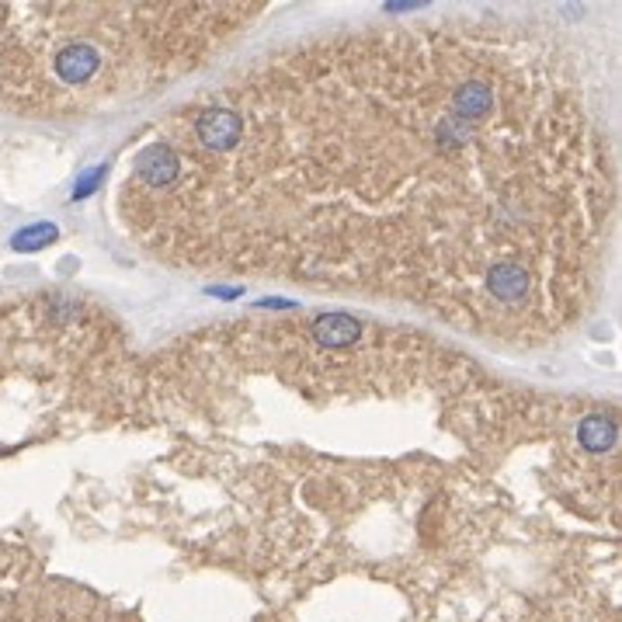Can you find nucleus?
Here are the masks:
<instances>
[{"mask_svg": "<svg viewBox=\"0 0 622 622\" xmlns=\"http://www.w3.org/2000/svg\"><path fill=\"white\" fill-rule=\"evenodd\" d=\"M115 188L164 264L407 303L501 344L581 320L616 212L573 59L480 25L258 59L143 129Z\"/></svg>", "mask_w": 622, "mask_h": 622, "instance_id": "f257e3e1", "label": "nucleus"}, {"mask_svg": "<svg viewBox=\"0 0 622 622\" xmlns=\"http://www.w3.org/2000/svg\"><path fill=\"white\" fill-rule=\"evenodd\" d=\"M264 4H0V102L46 119L143 102L202 70Z\"/></svg>", "mask_w": 622, "mask_h": 622, "instance_id": "f03ea898", "label": "nucleus"}]
</instances>
